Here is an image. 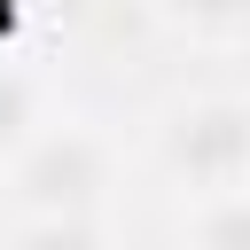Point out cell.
<instances>
[{
  "label": "cell",
  "instance_id": "1",
  "mask_svg": "<svg viewBox=\"0 0 250 250\" xmlns=\"http://www.w3.org/2000/svg\"><path fill=\"white\" fill-rule=\"evenodd\" d=\"M156 164L180 195H219L250 180V94H188L156 125Z\"/></svg>",
  "mask_w": 250,
  "mask_h": 250
},
{
  "label": "cell",
  "instance_id": "6",
  "mask_svg": "<svg viewBox=\"0 0 250 250\" xmlns=\"http://www.w3.org/2000/svg\"><path fill=\"white\" fill-rule=\"evenodd\" d=\"M47 117H39V86L16 70V62H0V172H8V156L39 133Z\"/></svg>",
  "mask_w": 250,
  "mask_h": 250
},
{
  "label": "cell",
  "instance_id": "7",
  "mask_svg": "<svg viewBox=\"0 0 250 250\" xmlns=\"http://www.w3.org/2000/svg\"><path fill=\"white\" fill-rule=\"evenodd\" d=\"M8 39H16V0H0V55H8Z\"/></svg>",
  "mask_w": 250,
  "mask_h": 250
},
{
  "label": "cell",
  "instance_id": "5",
  "mask_svg": "<svg viewBox=\"0 0 250 250\" xmlns=\"http://www.w3.org/2000/svg\"><path fill=\"white\" fill-rule=\"evenodd\" d=\"M0 242H23V250H94V242H109V219L102 211H16L0 227Z\"/></svg>",
  "mask_w": 250,
  "mask_h": 250
},
{
  "label": "cell",
  "instance_id": "4",
  "mask_svg": "<svg viewBox=\"0 0 250 250\" xmlns=\"http://www.w3.org/2000/svg\"><path fill=\"white\" fill-rule=\"evenodd\" d=\"M180 242H203V250H250V180H242V188H219V195H188Z\"/></svg>",
  "mask_w": 250,
  "mask_h": 250
},
{
  "label": "cell",
  "instance_id": "2",
  "mask_svg": "<svg viewBox=\"0 0 250 250\" xmlns=\"http://www.w3.org/2000/svg\"><path fill=\"white\" fill-rule=\"evenodd\" d=\"M109 172H117V156L94 125H39L8 156V195H16V211H102Z\"/></svg>",
  "mask_w": 250,
  "mask_h": 250
},
{
  "label": "cell",
  "instance_id": "3",
  "mask_svg": "<svg viewBox=\"0 0 250 250\" xmlns=\"http://www.w3.org/2000/svg\"><path fill=\"white\" fill-rule=\"evenodd\" d=\"M148 16L188 47H234L250 39V0H148Z\"/></svg>",
  "mask_w": 250,
  "mask_h": 250
}]
</instances>
